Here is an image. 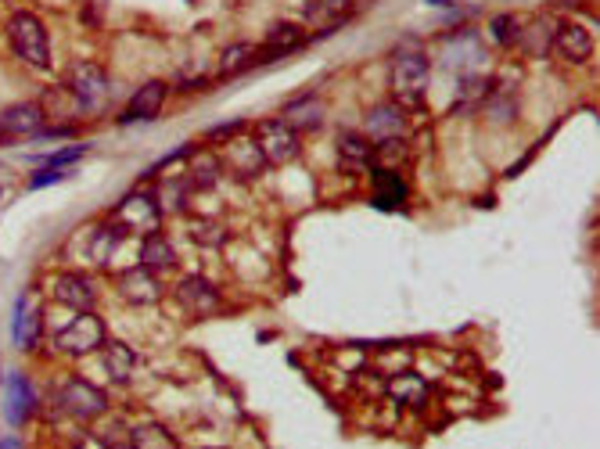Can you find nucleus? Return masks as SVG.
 I'll return each instance as SVG.
<instances>
[{
  "label": "nucleus",
  "mask_w": 600,
  "mask_h": 449,
  "mask_svg": "<svg viewBox=\"0 0 600 449\" xmlns=\"http://www.w3.org/2000/svg\"><path fill=\"white\" fill-rule=\"evenodd\" d=\"M356 11V0H320L309 8V22L320 26V33H331V29H342Z\"/></svg>",
  "instance_id": "nucleus-23"
},
{
  "label": "nucleus",
  "mask_w": 600,
  "mask_h": 449,
  "mask_svg": "<svg viewBox=\"0 0 600 449\" xmlns=\"http://www.w3.org/2000/svg\"><path fill=\"white\" fill-rule=\"evenodd\" d=\"M76 449H115V446L105 439V435H83V439L76 442Z\"/></svg>",
  "instance_id": "nucleus-35"
},
{
  "label": "nucleus",
  "mask_w": 600,
  "mask_h": 449,
  "mask_svg": "<svg viewBox=\"0 0 600 449\" xmlns=\"http://www.w3.org/2000/svg\"><path fill=\"white\" fill-rule=\"evenodd\" d=\"M389 399H396L399 406H410V410H421L428 403V381L421 374H410V370H399L389 378Z\"/></svg>",
  "instance_id": "nucleus-18"
},
{
  "label": "nucleus",
  "mask_w": 600,
  "mask_h": 449,
  "mask_svg": "<svg viewBox=\"0 0 600 449\" xmlns=\"http://www.w3.org/2000/svg\"><path fill=\"white\" fill-rule=\"evenodd\" d=\"M284 123L292 126L295 133L299 130H317L320 123H324V105H320L317 97H299V101H292V105H284Z\"/></svg>",
  "instance_id": "nucleus-26"
},
{
  "label": "nucleus",
  "mask_w": 600,
  "mask_h": 449,
  "mask_svg": "<svg viewBox=\"0 0 600 449\" xmlns=\"http://www.w3.org/2000/svg\"><path fill=\"white\" fill-rule=\"evenodd\" d=\"M166 97H169V83L148 80L144 87L133 90L130 105L123 112V123H148V119H155L162 112V105H166Z\"/></svg>",
  "instance_id": "nucleus-11"
},
{
  "label": "nucleus",
  "mask_w": 600,
  "mask_h": 449,
  "mask_svg": "<svg viewBox=\"0 0 600 449\" xmlns=\"http://www.w3.org/2000/svg\"><path fill=\"white\" fill-rule=\"evenodd\" d=\"M130 449H180L177 435L162 428V424L148 421V424H137L130 428Z\"/></svg>",
  "instance_id": "nucleus-27"
},
{
  "label": "nucleus",
  "mask_w": 600,
  "mask_h": 449,
  "mask_svg": "<svg viewBox=\"0 0 600 449\" xmlns=\"http://www.w3.org/2000/svg\"><path fill=\"white\" fill-rule=\"evenodd\" d=\"M428 87V54L403 47L392 58V94L399 108H417Z\"/></svg>",
  "instance_id": "nucleus-1"
},
{
  "label": "nucleus",
  "mask_w": 600,
  "mask_h": 449,
  "mask_svg": "<svg viewBox=\"0 0 600 449\" xmlns=\"http://www.w3.org/2000/svg\"><path fill=\"white\" fill-rule=\"evenodd\" d=\"M119 241H123V227L119 223H105V227H98L94 241H90V256L98 259V263H108Z\"/></svg>",
  "instance_id": "nucleus-31"
},
{
  "label": "nucleus",
  "mask_w": 600,
  "mask_h": 449,
  "mask_svg": "<svg viewBox=\"0 0 600 449\" xmlns=\"http://www.w3.org/2000/svg\"><path fill=\"white\" fill-rule=\"evenodd\" d=\"M105 342H108L105 320H101L98 313H76V320L65 324L62 331L54 335V345H58L65 356H90V353H98Z\"/></svg>",
  "instance_id": "nucleus-3"
},
{
  "label": "nucleus",
  "mask_w": 600,
  "mask_h": 449,
  "mask_svg": "<svg viewBox=\"0 0 600 449\" xmlns=\"http://www.w3.org/2000/svg\"><path fill=\"white\" fill-rule=\"evenodd\" d=\"M220 155H198V159H191V166H187V184H191V191H205V187H212L216 180H220Z\"/></svg>",
  "instance_id": "nucleus-30"
},
{
  "label": "nucleus",
  "mask_w": 600,
  "mask_h": 449,
  "mask_svg": "<svg viewBox=\"0 0 600 449\" xmlns=\"http://www.w3.org/2000/svg\"><path fill=\"white\" fill-rule=\"evenodd\" d=\"M489 94H493V80H486V76H464L457 87V112H475L478 105H486Z\"/></svg>",
  "instance_id": "nucleus-29"
},
{
  "label": "nucleus",
  "mask_w": 600,
  "mask_h": 449,
  "mask_svg": "<svg viewBox=\"0 0 600 449\" xmlns=\"http://www.w3.org/2000/svg\"><path fill=\"white\" fill-rule=\"evenodd\" d=\"M119 220H126V227H137V230H155L159 227V220H162V209H159V202H155V194H148V191H133V194H126L123 202H119Z\"/></svg>",
  "instance_id": "nucleus-13"
},
{
  "label": "nucleus",
  "mask_w": 600,
  "mask_h": 449,
  "mask_svg": "<svg viewBox=\"0 0 600 449\" xmlns=\"http://www.w3.org/2000/svg\"><path fill=\"white\" fill-rule=\"evenodd\" d=\"M550 51H557L572 65L590 62V54H593L590 29L579 26V22H554V44H550Z\"/></svg>",
  "instance_id": "nucleus-8"
},
{
  "label": "nucleus",
  "mask_w": 600,
  "mask_h": 449,
  "mask_svg": "<svg viewBox=\"0 0 600 449\" xmlns=\"http://www.w3.org/2000/svg\"><path fill=\"white\" fill-rule=\"evenodd\" d=\"M428 4H457V0H428Z\"/></svg>",
  "instance_id": "nucleus-38"
},
{
  "label": "nucleus",
  "mask_w": 600,
  "mask_h": 449,
  "mask_svg": "<svg viewBox=\"0 0 600 449\" xmlns=\"http://www.w3.org/2000/svg\"><path fill=\"white\" fill-rule=\"evenodd\" d=\"M101 363H105L108 378L115 385H126L133 378V370H137V353L126 342H105L101 345Z\"/></svg>",
  "instance_id": "nucleus-20"
},
{
  "label": "nucleus",
  "mask_w": 600,
  "mask_h": 449,
  "mask_svg": "<svg viewBox=\"0 0 600 449\" xmlns=\"http://www.w3.org/2000/svg\"><path fill=\"white\" fill-rule=\"evenodd\" d=\"M8 40H11V51L26 65H33V69H47V65H51V40H47L44 22L36 15L18 11L8 22Z\"/></svg>",
  "instance_id": "nucleus-2"
},
{
  "label": "nucleus",
  "mask_w": 600,
  "mask_h": 449,
  "mask_svg": "<svg viewBox=\"0 0 600 449\" xmlns=\"http://www.w3.org/2000/svg\"><path fill=\"white\" fill-rule=\"evenodd\" d=\"M256 65V47L252 44H230L227 51L220 54V65H216V80H230L238 72L252 69Z\"/></svg>",
  "instance_id": "nucleus-28"
},
{
  "label": "nucleus",
  "mask_w": 600,
  "mask_h": 449,
  "mask_svg": "<svg viewBox=\"0 0 600 449\" xmlns=\"http://www.w3.org/2000/svg\"><path fill=\"white\" fill-rule=\"evenodd\" d=\"M58 180H62V173H36L29 184H33V187H47V184H58Z\"/></svg>",
  "instance_id": "nucleus-36"
},
{
  "label": "nucleus",
  "mask_w": 600,
  "mask_h": 449,
  "mask_svg": "<svg viewBox=\"0 0 600 449\" xmlns=\"http://www.w3.org/2000/svg\"><path fill=\"white\" fill-rule=\"evenodd\" d=\"M191 234H195V241H202V245H220V241L227 238V230L212 220H198L195 227H191Z\"/></svg>",
  "instance_id": "nucleus-33"
},
{
  "label": "nucleus",
  "mask_w": 600,
  "mask_h": 449,
  "mask_svg": "<svg viewBox=\"0 0 600 449\" xmlns=\"http://www.w3.org/2000/svg\"><path fill=\"white\" fill-rule=\"evenodd\" d=\"M51 295L54 302H62V306L76 309V313H90L94 309V284L83 277V273H58L51 284Z\"/></svg>",
  "instance_id": "nucleus-10"
},
{
  "label": "nucleus",
  "mask_w": 600,
  "mask_h": 449,
  "mask_svg": "<svg viewBox=\"0 0 600 449\" xmlns=\"http://www.w3.org/2000/svg\"><path fill=\"white\" fill-rule=\"evenodd\" d=\"M338 155H342L345 169L360 173V169L374 166V141L367 137V133H342V141H338Z\"/></svg>",
  "instance_id": "nucleus-24"
},
{
  "label": "nucleus",
  "mask_w": 600,
  "mask_h": 449,
  "mask_svg": "<svg viewBox=\"0 0 600 449\" xmlns=\"http://www.w3.org/2000/svg\"><path fill=\"white\" fill-rule=\"evenodd\" d=\"M493 40L500 47L518 44V18H514V15H496L493 18Z\"/></svg>",
  "instance_id": "nucleus-32"
},
{
  "label": "nucleus",
  "mask_w": 600,
  "mask_h": 449,
  "mask_svg": "<svg viewBox=\"0 0 600 449\" xmlns=\"http://www.w3.org/2000/svg\"><path fill=\"white\" fill-rule=\"evenodd\" d=\"M58 399H62L65 414H72L76 421H94V417H101L108 410L105 392H101L98 385L83 381V378H69V381H65L62 392H58Z\"/></svg>",
  "instance_id": "nucleus-6"
},
{
  "label": "nucleus",
  "mask_w": 600,
  "mask_h": 449,
  "mask_svg": "<svg viewBox=\"0 0 600 449\" xmlns=\"http://www.w3.org/2000/svg\"><path fill=\"white\" fill-rule=\"evenodd\" d=\"M119 295L133 306H151V302L162 299V281L159 273L148 270V266H130V270L119 273Z\"/></svg>",
  "instance_id": "nucleus-9"
},
{
  "label": "nucleus",
  "mask_w": 600,
  "mask_h": 449,
  "mask_svg": "<svg viewBox=\"0 0 600 449\" xmlns=\"http://www.w3.org/2000/svg\"><path fill=\"white\" fill-rule=\"evenodd\" d=\"M302 44H306V33H302V26H295V22H277V26L266 33L263 47H256V65L274 62V58H284V54L299 51Z\"/></svg>",
  "instance_id": "nucleus-14"
},
{
  "label": "nucleus",
  "mask_w": 600,
  "mask_h": 449,
  "mask_svg": "<svg viewBox=\"0 0 600 449\" xmlns=\"http://www.w3.org/2000/svg\"><path fill=\"white\" fill-rule=\"evenodd\" d=\"M44 119V105H36V101H22V105H11L0 112V126H4L8 137H15V133H40Z\"/></svg>",
  "instance_id": "nucleus-16"
},
{
  "label": "nucleus",
  "mask_w": 600,
  "mask_h": 449,
  "mask_svg": "<svg viewBox=\"0 0 600 449\" xmlns=\"http://www.w3.org/2000/svg\"><path fill=\"white\" fill-rule=\"evenodd\" d=\"M371 177H374V205L378 209H403L410 187H406V180L399 177L396 169H371Z\"/></svg>",
  "instance_id": "nucleus-17"
},
{
  "label": "nucleus",
  "mask_w": 600,
  "mask_h": 449,
  "mask_svg": "<svg viewBox=\"0 0 600 449\" xmlns=\"http://www.w3.org/2000/svg\"><path fill=\"white\" fill-rule=\"evenodd\" d=\"M550 44H554V22L550 18H532L529 26H518V44L525 54H532V58H543V54H550Z\"/></svg>",
  "instance_id": "nucleus-22"
},
{
  "label": "nucleus",
  "mask_w": 600,
  "mask_h": 449,
  "mask_svg": "<svg viewBox=\"0 0 600 449\" xmlns=\"http://www.w3.org/2000/svg\"><path fill=\"white\" fill-rule=\"evenodd\" d=\"M141 266H148V270H173L177 266V248H173V241L162 234V230H151V234H144L141 241Z\"/></svg>",
  "instance_id": "nucleus-19"
},
{
  "label": "nucleus",
  "mask_w": 600,
  "mask_h": 449,
  "mask_svg": "<svg viewBox=\"0 0 600 449\" xmlns=\"http://www.w3.org/2000/svg\"><path fill=\"white\" fill-rule=\"evenodd\" d=\"M177 302L187 309V313H195V317H209L220 309V291L216 284H209L205 277H184L177 284Z\"/></svg>",
  "instance_id": "nucleus-12"
},
{
  "label": "nucleus",
  "mask_w": 600,
  "mask_h": 449,
  "mask_svg": "<svg viewBox=\"0 0 600 449\" xmlns=\"http://www.w3.org/2000/svg\"><path fill=\"white\" fill-rule=\"evenodd\" d=\"M83 144H76V148H62L54 151V155H47V169H58V166H69V162H80L83 159Z\"/></svg>",
  "instance_id": "nucleus-34"
},
{
  "label": "nucleus",
  "mask_w": 600,
  "mask_h": 449,
  "mask_svg": "<svg viewBox=\"0 0 600 449\" xmlns=\"http://www.w3.org/2000/svg\"><path fill=\"white\" fill-rule=\"evenodd\" d=\"M4 137H8V133H4V126H0V144H4Z\"/></svg>",
  "instance_id": "nucleus-39"
},
{
  "label": "nucleus",
  "mask_w": 600,
  "mask_h": 449,
  "mask_svg": "<svg viewBox=\"0 0 600 449\" xmlns=\"http://www.w3.org/2000/svg\"><path fill=\"white\" fill-rule=\"evenodd\" d=\"M220 166L230 169L238 180H256L266 169V159L252 137H234V141H227V148L220 151Z\"/></svg>",
  "instance_id": "nucleus-7"
},
{
  "label": "nucleus",
  "mask_w": 600,
  "mask_h": 449,
  "mask_svg": "<svg viewBox=\"0 0 600 449\" xmlns=\"http://www.w3.org/2000/svg\"><path fill=\"white\" fill-rule=\"evenodd\" d=\"M367 137H371L374 144L392 141V137H403V108L399 105L374 108L371 119H367Z\"/></svg>",
  "instance_id": "nucleus-25"
},
{
  "label": "nucleus",
  "mask_w": 600,
  "mask_h": 449,
  "mask_svg": "<svg viewBox=\"0 0 600 449\" xmlns=\"http://www.w3.org/2000/svg\"><path fill=\"white\" fill-rule=\"evenodd\" d=\"M33 385H29L22 374H11L8 385H4V417H8L11 428L26 424L29 414H33Z\"/></svg>",
  "instance_id": "nucleus-15"
},
{
  "label": "nucleus",
  "mask_w": 600,
  "mask_h": 449,
  "mask_svg": "<svg viewBox=\"0 0 600 449\" xmlns=\"http://www.w3.org/2000/svg\"><path fill=\"white\" fill-rule=\"evenodd\" d=\"M69 90L76 94L87 112H101L108 105V76L101 65L94 62H76L69 69Z\"/></svg>",
  "instance_id": "nucleus-5"
},
{
  "label": "nucleus",
  "mask_w": 600,
  "mask_h": 449,
  "mask_svg": "<svg viewBox=\"0 0 600 449\" xmlns=\"http://www.w3.org/2000/svg\"><path fill=\"white\" fill-rule=\"evenodd\" d=\"M0 449H22V442H18V439H0Z\"/></svg>",
  "instance_id": "nucleus-37"
},
{
  "label": "nucleus",
  "mask_w": 600,
  "mask_h": 449,
  "mask_svg": "<svg viewBox=\"0 0 600 449\" xmlns=\"http://www.w3.org/2000/svg\"><path fill=\"white\" fill-rule=\"evenodd\" d=\"M11 331H15V345H22V349L36 345V338H40V309L33 306V295H18Z\"/></svg>",
  "instance_id": "nucleus-21"
},
{
  "label": "nucleus",
  "mask_w": 600,
  "mask_h": 449,
  "mask_svg": "<svg viewBox=\"0 0 600 449\" xmlns=\"http://www.w3.org/2000/svg\"><path fill=\"white\" fill-rule=\"evenodd\" d=\"M256 144H259V151H263L266 166H288V162L299 159V151H302L299 133L284 123V119H263V123H259Z\"/></svg>",
  "instance_id": "nucleus-4"
}]
</instances>
